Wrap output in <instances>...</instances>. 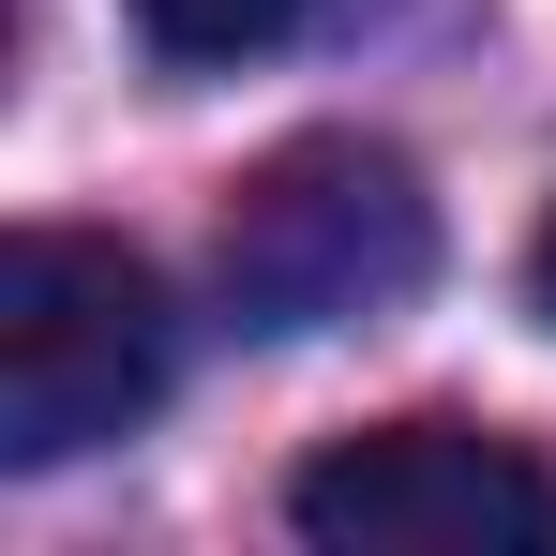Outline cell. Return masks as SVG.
<instances>
[{"label":"cell","mask_w":556,"mask_h":556,"mask_svg":"<svg viewBox=\"0 0 556 556\" xmlns=\"http://www.w3.org/2000/svg\"><path fill=\"white\" fill-rule=\"evenodd\" d=\"M542 316H556V226H542Z\"/></svg>","instance_id":"5b68a950"},{"label":"cell","mask_w":556,"mask_h":556,"mask_svg":"<svg viewBox=\"0 0 556 556\" xmlns=\"http://www.w3.org/2000/svg\"><path fill=\"white\" fill-rule=\"evenodd\" d=\"M286 527L331 556H556V452L481 421H376L286 481Z\"/></svg>","instance_id":"3957f363"},{"label":"cell","mask_w":556,"mask_h":556,"mask_svg":"<svg viewBox=\"0 0 556 556\" xmlns=\"http://www.w3.org/2000/svg\"><path fill=\"white\" fill-rule=\"evenodd\" d=\"M316 0H136V46L181 61V76H226V61H271Z\"/></svg>","instance_id":"277c9868"},{"label":"cell","mask_w":556,"mask_h":556,"mask_svg":"<svg viewBox=\"0 0 556 556\" xmlns=\"http://www.w3.org/2000/svg\"><path fill=\"white\" fill-rule=\"evenodd\" d=\"M181 376L166 271L105 226H15L0 241V466H76L136 437Z\"/></svg>","instance_id":"6da1fadb"},{"label":"cell","mask_w":556,"mask_h":556,"mask_svg":"<svg viewBox=\"0 0 556 556\" xmlns=\"http://www.w3.org/2000/svg\"><path fill=\"white\" fill-rule=\"evenodd\" d=\"M226 316L241 331H362L437 286V195L391 136H286L226 195Z\"/></svg>","instance_id":"7a4b0ae2"}]
</instances>
